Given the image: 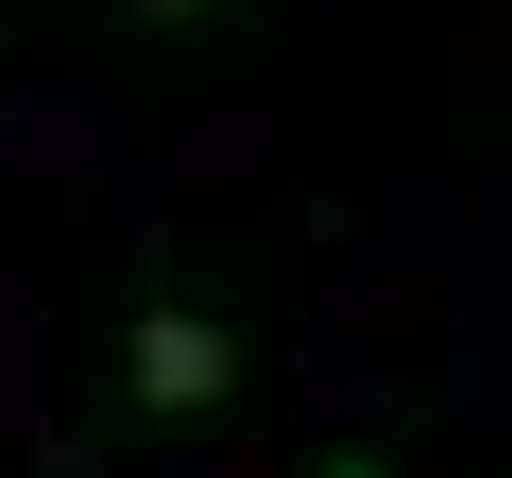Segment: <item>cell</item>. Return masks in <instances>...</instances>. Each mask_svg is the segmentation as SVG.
Listing matches in <instances>:
<instances>
[{"mask_svg":"<svg viewBox=\"0 0 512 478\" xmlns=\"http://www.w3.org/2000/svg\"><path fill=\"white\" fill-rule=\"evenodd\" d=\"M120 18H137V35H188V18H222V0H120Z\"/></svg>","mask_w":512,"mask_h":478,"instance_id":"obj_2","label":"cell"},{"mask_svg":"<svg viewBox=\"0 0 512 478\" xmlns=\"http://www.w3.org/2000/svg\"><path fill=\"white\" fill-rule=\"evenodd\" d=\"M222 393H239V342L154 274V291H137V325H120V410H137V427H205Z\"/></svg>","mask_w":512,"mask_h":478,"instance_id":"obj_1","label":"cell"},{"mask_svg":"<svg viewBox=\"0 0 512 478\" xmlns=\"http://www.w3.org/2000/svg\"><path fill=\"white\" fill-rule=\"evenodd\" d=\"M325 478H393V461H376V444H342V461H325Z\"/></svg>","mask_w":512,"mask_h":478,"instance_id":"obj_3","label":"cell"}]
</instances>
